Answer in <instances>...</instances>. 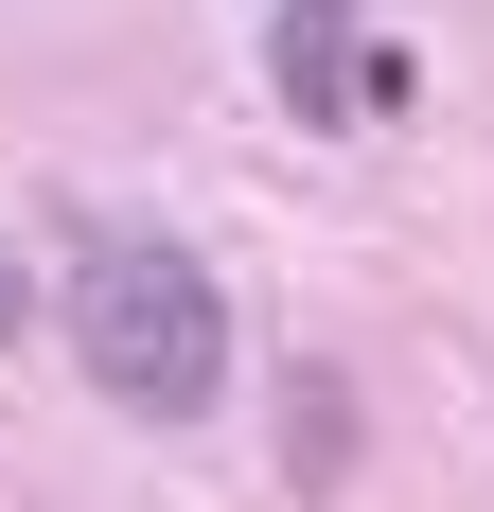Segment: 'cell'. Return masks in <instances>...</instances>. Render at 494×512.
<instances>
[{"mask_svg":"<svg viewBox=\"0 0 494 512\" xmlns=\"http://www.w3.org/2000/svg\"><path fill=\"white\" fill-rule=\"evenodd\" d=\"M71 354L142 424H212L230 407V301H212V265L177 230H124V212H71Z\"/></svg>","mask_w":494,"mask_h":512,"instance_id":"obj_1","label":"cell"},{"mask_svg":"<svg viewBox=\"0 0 494 512\" xmlns=\"http://www.w3.org/2000/svg\"><path fill=\"white\" fill-rule=\"evenodd\" d=\"M0 336H18V265H0Z\"/></svg>","mask_w":494,"mask_h":512,"instance_id":"obj_4","label":"cell"},{"mask_svg":"<svg viewBox=\"0 0 494 512\" xmlns=\"http://www.w3.org/2000/svg\"><path fill=\"white\" fill-rule=\"evenodd\" d=\"M283 460H300V495L353 477V389H336V371H283Z\"/></svg>","mask_w":494,"mask_h":512,"instance_id":"obj_3","label":"cell"},{"mask_svg":"<svg viewBox=\"0 0 494 512\" xmlns=\"http://www.w3.org/2000/svg\"><path fill=\"white\" fill-rule=\"evenodd\" d=\"M265 71H283L300 124H406V53L353 18V0H283L265 18Z\"/></svg>","mask_w":494,"mask_h":512,"instance_id":"obj_2","label":"cell"}]
</instances>
